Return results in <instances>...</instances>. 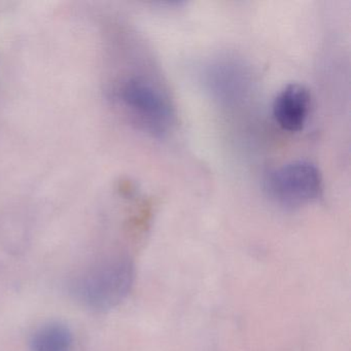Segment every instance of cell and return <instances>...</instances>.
<instances>
[{
	"mask_svg": "<svg viewBox=\"0 0 351 351\" xmlns=\"http://www.w3.org/2000/svg\"><path fill=\"white\" fill-rule=\"evenodd\" d=\"M134 279V263L130 256H108L73 277L69 283V291L85 307L108 311L126 300Z\"/></svg>",
	"mask_w": 351,
	"mask_h": 351,
	"instance_id": "cell-1",
	"label": "cell"
},
{
	"mask_svg": "<svg viewBox=\"0 0 351 351\" xmlns=\"http://www.w3.org/2000/svg\"><path fill=\"white\" fill-rule=\"evenodd\" d=\"M114 98L152 134L162 136L169 130L173 118L169 101L145 77L122 80L114 88Z\"/></svg>",
	"mask_w": 351,
	"mask_h": 351,
	"instance_id": "cell-2",
	"label": "cell"
},
{
	"mask_svg": "<svg viewBox=\"0 0 351 351\" xmlns=\"http://www.w3.org/2000/svg\"><path fill=\"white\" fill-rule=\"evenodd\" d=\"M266 190L269 196L280 206L298 208L320 198L322 176L313 164L293 162L268 174Z\"/></svg>",
	"mask_w": 351,
	"mask_h": 351,
	"instance_id": "cell-3",
	"label": "cell"
},
{
	"mask_svg": "<svg viewBox=\"0 0 351 351\" xmlns=\"http://www.w3.org/2000/svg\"><path fill=\"white\" fill-rule=\"evenodd\" d=\"M309 110V92L300 84L287 86L279 92L273 104L275 121L283 130L289 132H298L304 128Z\"/></svg>",
	"mask_w": 351,
	"mask_h": 351,
	"instance_id": "cell-4",
	"label": "cell"
},
{
	"mask_svg": "<svg viewBox=\"0 0 351 351\" xmlns=\"http://www.w3.org/2000/svg\"><path fill=\"white\" fill-rule=\"evenodd\" d=\"M73 335L60 322L45 324L36 330L30 340V351H73Z\"/></svg>",
	"mask_w": 351,
	"mask_h": 351,
	"instance_id": "cell-5",
	"label": "cell"
}]
</instances>
